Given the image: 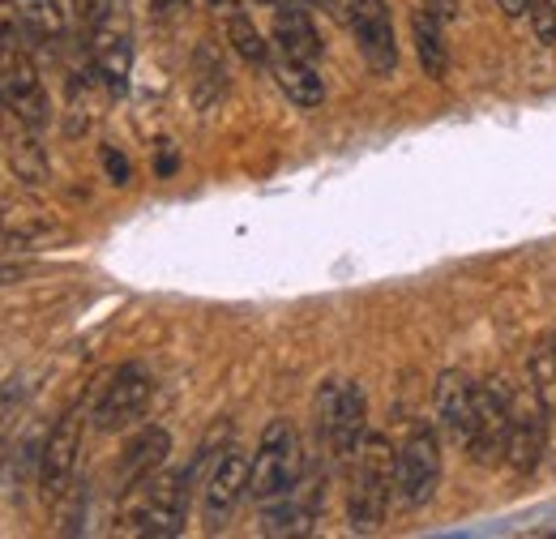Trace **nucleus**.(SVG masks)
I'll use <instances>...</instances> for the list:
<instances>
[{"label":"nucleus","mask_w":556,"mask_h":539,"mask_svg":"<svg viewBox=\"0 0 556 539\" xmlns=\"http://www.w3.org/2000/svg\"><path fill=\"white\" fill-rule=\"evenodd\" d=\"M198 484V467H180V472L154 475L146 479L138 501L125 510L121 518V536H146V539H176L189 523V497Z\"/></svg>","instance_id":"obj_1"},{"label":"nucleus","mask_w":556,"mask_h":539,"mask_svg":"<svg viewBox=\"0 0 556 539\" xmlns=\"http://www.w3.org/2000/svg\"><path fill=\"white\" fill-rule=\"evenodd\" d=\"M432 406H437V428L450 446L467 450L471 446V433H476V415H480V386L463 373V368H445L437 377V394H432Z\"/></svg>","instance_id":"obj_9"},{"label":"nucleus","mask_w":556,"mask_h":539,"mask_svg":"<svg viewBox=\"0 0 556 539\" xmlns=\"http://www.w3.org/2000/svg\"><path fill=\"white\" fill-rule=\"evenodd\" d=\"M86 415H81V406H70L56 424H52V433L43 437V450H39V492H43V501H61L65 492L73 488V475H77V463H81V433H86V424H81Z\"/></svg>","instance_id":"obj_7"},{"label":"nucleus","mask_w":556,"mask_h":539,"mask_svg":"<svg viewBox=\"0 0 556 539\" xmlns=\"http://www.w3.org/2000/svg\"><path fill=\"white\" fill-rule=\"evenodd\" d=\"M548 351H553V360H556V335H553V347H548Z\"/></svg>","instance_id":"obj_35"},{"label":"nucleus","mask_w":556,"mask_h":539,"mask_svg":"<svg viewBox=\"0 0 556 539\" xmlns=\"http://www.w3.org/2000/svg\"><path fill=\"white\" fill-rule=\"evenodd\" d=\"M86 39H90V65L99 73V82L112 95H125L129 90V73H134V35H129L125 17L116 13L112 22H103Z\"/></svg>","instance_id":"obj_16"},{"label":"nucleus","mask_w":556,"mask_h":539,"mask_svg":"<svg viewBox=\"0 0 556 539\" xmlns=\"http://www.w3.org/2000/svg\"><path fill=\"white\" fill-rule=\"evenodd\" d=\"M348 17L364 65L390 77L399 68V39H394V22H390L386 0H348Z\"/></svg>","instance_id":"obj_11"},{"label":"nucleus","mask_w":556,"mask_h":539,"mask_svg":"<svg viewBox=\"0 0 556 539\" xmlns=\"http://www.w3.org/2000/svg\"><path fill=\"white\" fill-rule=\"evenodd\" d=\"M210 4H214V9H227V13L236 9V0H210Z\"/></svg>","instance_id":"obj_32"},{"label":"nucleus","mask_w":556,"mask_h":539,"mask_svg":"<svg viewBox=\"0 0 556 539\" xmlns=\"http://www.w3.org/2000/svg\"><path fill=\"white\" fill-rule=\"evenodd\" d=\"M26 274H30V266H22V262H0V283H17Z\"/></svg>","instance_id":"obj_29"},{"label":"nucleus","mask_w":556,"mask_h":539,"mask_svg":"<svg viewBox=\"0 0 556 539\" xmlns=\"http://www.w3.org/2000/svg\"><path fill=\"white\" fill-rule=\"evenodd\" d=\"M167 454H172V433L167 428H159V424H150V428H141L129 437V446L121 450V459H116V492L121 497H129V492H138L146 479H154V475L167 467Z\"/></svg>","instance_id":"obj_15"},{"label":"nucleus","mask_w":556,"mask_h":539,"mask_svg":"<svg viewBox=\"0 0 556 539\" xmlns=\"http://www.w3.org/2000/svg\"><path fill=\"white\" fill-rule=\"evenodd\" d=\"M73 231L39 205H0V249L9 253H39L65 245Z\"/></svg>","instance_id":"obj_12"},{"label":"nucleus","mask_w":556,"mask_h":539,"mask_svg":"<svg viewBox=\"0 0 556 539\" xmlns=\"http://www.w3.org/2000/svg\"><path fill=\"white\" fill-rule=\"evenodd\" d=\"M432 4H437V9H441V13H445V9H450V0H432Z\"/></svg>","instance_id":"obj_33"},{"label":"nucleus","mask_w":556,"mask_h":539,"mask_svg":"<svg viewBox=\"0 0 556 539\" xmlns=\"http://www.w3.org/2000/svg\"><path fill=\"white\" fill-rule=\"evenodd\" d=\"M275 48H278V57H291V61H308V65L321 61L326 48H321V35H317L308 9H300V4H282V9H278Z\"/></svg>","instance_id":"obj_18"},{"label":"nucleus","mask_w":556,"mask_h":539,"mask_svg":"<svg viewBox=\"0 0 556 539\" xmlns=\"http://www.w3.org/2000/svg\"><path fill=\"white\" fill-rule=\"evenodd\" d=\"M17 121V116H13ZM39 129H30V125H22L17 121V137L9 141V163H13V176L22 180V185H30V189H39V185H48L52 180V167H48V154H43V146L35 141Z\"/></svg>","instance_id":"obj_22"},{"label":"nucleus","mask_w":556,"mask_h":539,"mask_svg":"<svg viewBox=\"0 0 556 539\" xmlns=\"http://www.w3.org/2000/svg\"><path fill=\"white\" fill-rule=\"evenodd\" d=\"M317 510H321V488L300 479L291 492L266 501L262 531H266V536H308L313 523H317Z\"/></svg>","instance_id":"obj_17"},{"label":"nucleus","mask_w":556,"mask_h":539,"mask_svg":"<svg viewBox=\"0 0 556 539\" xmlns=\"http://www.w3.org/2000/svg\"><path fill=\"white\" fill-rule=\"evenodd\" d=\"M445 13L437 9V4H419L412 9V39H416V57H419V68H424V77H432V82H441L445 77V68H450V52H445Z\"/></svg>","instance_id":"obj_20"},{"label":"nucleus","mask_w":556,"mask_h":539,"mask_svg":"<svg viewBox=\"0 0 556 539\" xmlns=\"http://www.w3.org/2000/svg\"><path fill=\"white\" fill-rule=\"evenodd\" d=\"M121 13V0H73V17H77V26L90 35V30H99L103 22H112Z\"/></svg>","instance_id":"obj_26"},{"label":"nucleus","mask_w":556,"mask_h":539,"mask_svg":"<svg viewBox=\"0 0 556 539\" xmlns=\"http://www.w3.org/2000/svg\"><path fill=\"white\" fill-rule=\"evenodd\" d=\"M304 479V446L291 419H270L262 428L257 454H253V472H249V497L257 505L275 501L282 492H291Z\"/></svg>","instance_id":"obj_3"},{"label":"nucleus","mask_w":556,"mask_h":539,"mask_svg":"<svg viewBox=\"0 0 556 539\" xmlns=\"http://www.w3.org/2000/svg\"><path fill=\"white\" fill-rule=\"evenodd\" d=\"M227 86H231V77H227V61H223L218 43H214V39H202L198 52H193V77H189L193 108H198L202 116L214 112V108L227 99Z\"/></svg>","instance_id":"obj_19"},{"label":"nucleus","mask_w":556,"mask_h":539,"mask_svg":"<svg viewBox=\"0 0 556 539\" xmlns=\"http://www.w3.org/2000/svg\"><path fill=\"white\" fill-rule=\"evenodd\" d=\"M441 484V437L437 428L419 424L399 450V467H394V501L403 510H424L437 497Z\"/></svg>","instance_id":"obj_5"},{"label":"nucleus","mask_w":556,"mask_h":539,"mask_svg":"<svg viewBox=\"0 0 556 539\" xmlns=\"http://www.w3.org/2000/svg\"><path fill=\"white\" fill-rule=\"evenodd\" d=\"M13 4H17L22 22L30 26V35H35V43H39V48L56 52V48L65 43V30H70V22H65V9H61V0H13Z\"/></svg>","instance_id":"obj_23"},{"label":"nucleus","mask_w":556,"mask_h":539,"mask_svg":"<svg viewBox=\"0 0 556 539\" xmlns=\"http://www.w3.org/2000/svg\"><path fill=\"white\" fill-rule=\"evenodd\" d=\"M0 86H4V108L22 125L43 129L52 121V103H48V90L39 82L30 52H0Z\"/></svg>","instance_id":"obj_10"},{"label":"nucleus","mask_w":556,"mask_h":539,"mask_svg":"<svg viewBox=\"0 0 556 539\" xmlns=\"http://www.w3.org/2000/svg\"><path fill=\"white\" fill-rule=\"evenodd\" d=\"M0 108H4V86H0Z\"/></svg>","instance_id":"obj_36"},{"label":"nucleus","mask_w":556,"mask_h":539,"mask_svg":"<svg viewBox=\"0 0 556 539\" xmlns=\"http://www.w3.org/2000/svg\"><path fill=\"white\" fill-rule=\"evenodd\" d=\"M509 419H514V390L492 377L480 386V415H476V433H471V446H467L476 463L492 467L496 459H505Z\"/></svg>","instance_id":"obj_14"},{"label":"nucleus","mask_w":556,"mask_h":539,"mask_svg":"<svg viewBox=\"0 0 556 539\" xmlns=\"http://www.w3.org/2000/svg\"><path fill=\"white\" fill-rule=\"evenodd\" d=\"M0 467H4V437H0Z\"/></svg>","instance_id":"obj_34"},{"label":"nucleus","mask_w":556,"mask_h":539,"mask_svg":"<svg viewBox=\"0 0 556 539\" xmlns=\"http://www.w3.org/2000/svg\"><path fill=\"white\" fill-rule=\"evenodd\" d=\"M103 167H108V180L112 185H129L134 180V167H129V159L116 146H103Z\"/></svg>","instance_id":"obj_28"},{"label":"nucleus","mask_w":556,"mask_h":539,"mask_svg":"<svg viewBox=\"0 0 556 539\" xmlns=\"http://www.w3.org/2000/svg\"><path fill=\"white\" fill-rule=\"evenodd\" d=\"M548 415H553V411L540 403L535 394L514 399L509 441H505V463H509V472L531 475L544 463V450H548Z\"/></svg>","instance_id":"obj_13"},{"label":"nucleus","mask_w":556,"mask_h":539,"mask_svg":"<svg viewBox=\"0 0 556 539\" xmlns=\"http://www.w3.org/2000/svg\"><path fill=\"white\" fill-rule=\"evenodd\" d=\"M35 35H30V26L22 22V13H17V4L13 0H0V52H30L35 57Z\"/></svg>","instance_id":"obj_25"},{"label":"nucleus","mask_w":556,"mask_h":539,"mask_svg":"<svg viewBox=\"0 0 556 539\" xmlns=\"http://www.w3.org/2000/svg\"><path fill=\"white\" fill-rule=\"evenodd\" d=\"M496 4L505 9V17H522L531 9V0H496Z\"/></svg>","instance_id":"obj_31"},{"label":"nucleus","mask_w":556,"mask_h":539,"mask_svg":"<svg viewBox=\"0 0 556 539\" xmlns=\"http://www.w3.org/2000/svg\"><path fill=\"white\" fill-rule=\"evenodd\" d=\"M394 467H399L394 446L381 433H368L364 446H359V454H355V479H351V492H348L351 531L372 536L386 523L390 501H394Z\"/></svg>","instance_id":"obj_2"},{"label":"nucleus","mask_w":556,"mask_h":539,"mask_svg":"<svg viewBox=\"0 0 556 539\" xmlns=\"http://www.w3.org/2000/svg\"><path fill=\"white\" fill-rule=\"evenodd\" d=\"M249 472H253V459L244 450L223 446L214 454L206 488H202V523H206V531H223L231 523V514L249 497Z\"/></svg>","instance_id":"obj_8"},{"label":"nucleus","mask_w":556,"mask_h":539,"mask_svg":"<svg viewBox=\"0 0 556 539\" xmlns=\"http://www.w3.org/2000/svg\"><path fill=\"white\" fill-rule=\"evenodd\" d=\"M121 4H125V0H121Z\"/></svg>","instance_id":"obj_38"},{"label":"nucleus","mask_w":556,"mask_h":539,"mask_svg":"<svg viewBox=\"0 0 556 539\" xmlns=\"http://www.w3.org/2000/svg\"><path fill=\"white\" fill-rule=\"evenodd\" d=\"M257 4H278V0H257Z\"/></svg>","instance_id":"obj_37"},{"label":"nucleus","mask_w":556,"mask_h":539,"mask_svg":"<svg viewBox=\"0 0 556 539\" xmlns=\"http://www.w3.org/2000/svg\"><path fill=\"white\" fill-rule=\"evenodd\" d=\"M275 77H278V90H282L295 108L313 112V108H321V103H326V82H321L317 65H308V61H291V57H278Z\"/></svg>","instance_id":"obj_21"},{"label":"nucleus","mask_w":556,"mask_h":539,"mask_svg":"<svg viewBox=\"0 0 556 539\" xmlns=\"http://www.w3.org/2000/svg\"><path fill=\"white\" fill-rule=\"evenodd\" d=\"M150 399H154V377H150V368L138 364V360H129V364H121V368L103 381L90 419H94L99 433H121V428L138 424L141 411L150 406Z\"/></svg>","instance_id":"obj_6"},{"label":"nucleus","mask_w":556,"mask_h":539,"mask_svg":"<svg viewBox=\"0 0 556 539\" xmlns=\"http://www.w3.org/2000/svg\"><path fill=\"white\" fill-rule=\"evenodd\" d=\"M154 172H159V176H172V172H176V150H172V141H163V159L154 163Z\"/></svg>","instance_id":"obj_30"},{"label":"nucleus","mask_w":556,"mask_h":539,"mask_svg":"<svg viewBox=\"0 0 556 539\" xmlns=\"http://www.w3.org/2000/svg\"><path fill=\"white\" fill-rule=\"evenodd\" d=\"M227 43L236 48V57L240 61H249V65L266 68L270 65V43L262 39V30L253 26V17L249 13H240V9H231L227 13Z\"/></svg>","instance_id":"obj_24"},{"label":"nucleus","mask_w":556,"mask_h":539,"mask_svg":"<svg viewBox=\"0 0 556 539\" xmlns=\"http://www.w3.org/2000/svg\"><path fill=\"white\" fill-rule=\"evenodd\" d=\"M527 22H531V30H535V43L553 48L556 43V4L553 0H531Z\"/></svg>","instance_id":"obj_27"},{"label":"nucleus","mask_w":556,"mask_h":539,"mask_svg":"<svg viewBox=\"0 0 556 539\" xmlns=\"http://www.w3.org/2000/svg\"><path fill=\"white\" fill-rule=\"evenodd\" d=\"M317 433L339 463L359 454L368 437V394L359 381H326L317 394Z\"/></svg>","instance_id":"obj_4"}]
</instances>
